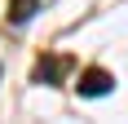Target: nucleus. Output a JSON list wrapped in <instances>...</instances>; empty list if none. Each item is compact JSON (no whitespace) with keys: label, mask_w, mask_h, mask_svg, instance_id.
<instances>
[{"label":"nucleus","mask_w":128,"mask_h":124,"mask_svg":"<svg viewBox=\"0 0 128 124\" xmlns=\"http://www.w3.org/2000/svg\"><path fill=\"white\" fill-rule=\"evenodd\" d=\"M110 84H115V75L110 71H102V67H88V71H80V93H84V98H106V93H110Z\"/></svg>","instance_id":"1"},{"label":"nucleus","mask_w":128,"mask_h":124,"mask_svg":"<svg viewBox=\"0 0 128 124\" xmlns=\"http://www.w3.org/2000/svg\"><path fill=\"white\" fill-rule=\"evenodd\" d=\"M31 13H36V0H13V5H9V18H13V22H26Z\"/></svg>","instance_id":"2"},{"label":"nucleus","mask_w":128,"mask_h":124,"mask_svg":"<svg viewBox=\"0 0 128 124\" xmlns=\"http://www.w3.org/2000/svg\"><path fill=\"white\" fill-rule=\"evenodd\" d=\"M58 75H62V67H58V62H40V67H36V84H53Z\"/></svg>","instance_id":"3"}]
</instances>
